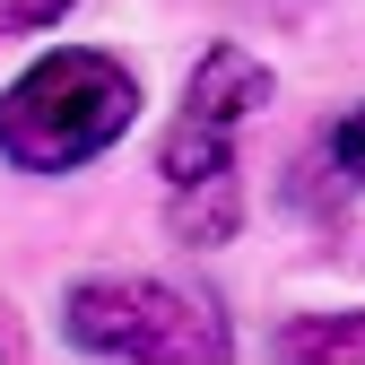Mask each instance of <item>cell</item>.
I'll return each mask as SVG.
<instances>
[{
  "mask_svg": "<svg viewBox=\"0 0 365 365\" xmlns=\"http://www.w3.org/2000/svg\"><path fill=\"white\" fill-rule=\"evenodd\" d=\"M331 157H339V174H348V182H365V105L331 130Z\"/></svg>",
  "mask_w": 365,
  "mask_h": 365,
  "instance_id": "5",
  "label": "cell"
},
{
  "mask_svg": "<svg viewBox=\"0 0 365 365\" xmlns=\"http://www.w3.org/2000/svg\"><path fill=\"white\" fill-rule=\"evenodd\" d=\"M269 105V70L244 53V43H209L200 70L182 78V113L165 130V226L182 244H226L244 217V192H235V140L244 122Z\"/></svg>",
  "mask_w": 365,
  "mask_h": 365,
  "instance_id": "1",
  "label": "cell"
},
{
  "mask_svg": "<svg viewBox=\"0 0 365 365\" xmlns=\"http://www.w3.org/2000/svg\"><path fill=\"white\" fill-rule=\"evenodd\" d=\"M70 9V0H0V35H35V26H53Z\"/></svg>",
  "mask_w": 365,
  "mask_h": 365,
  "instance_id": "6",
  "label": "cell"
},
{
  "mask_svg": "<svg viewBox=\"0 0 365 365\" xmlns=\"http://www.w3.org/2000/svg\"><path fill=\"white\" fill-rule=\"evenodd\" d=\"M130 113H140V78L113 53L70 43V53L35 61L9 96H0V157L26 165V174H70L87 157H105L130 130Z\"/></svg>",
  "mask_w": 365,
  "mask_h": 365,
  "instance_id": "2",
  "label": "cell"
},
{
  "mask_svg": "<svg viewBox=\"0 0 365 365\" xmlns=\"http://www.w3.org/2000/svg\"><path fill=\"white\" fill-rule=\"evenodd\" d=\"M70 339L87 356H226V322L157 279H87L70 287Z\"/></svg>",
  "mask_w": 365,
  "mask_h": 365,
  "instance_id": "3",
  "label": "cell"
},
{
  "mask_svg": "<svg viewBox=\"0 0 365 365\" xmlns=\"http://www.w3.org/2000/svg\"><path fill=\"white\" fill-rule=\"evenodd\" d=\"M279 356H365V313H313L279 331Z\"/></svg>",
  "mask_w": 365,
  "mask_h": 365,
  "instance_id": "4",
  "label": "cell"
}]
</instances>
